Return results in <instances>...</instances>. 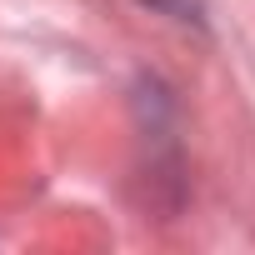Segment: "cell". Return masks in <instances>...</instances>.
Returning <instances> with one entry per match:
<instances>
[{
	"label": "cell",
	"mask_w": 255,
	"mask_h": 255,
	"mask_svg": "<svg viewBox=\"0 0 255 255\" xmlns=\"http://www.w3.org/2000/svg\"><path fill=\"white\" fill-rule=\"evenodd\" d=\"M140 5H150V10H160V15H170V20H185V25H200V20H205L200 0H140Z\"/></svg>",
	"instance_id": "1"
}]
</instances>
